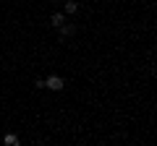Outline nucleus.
Here are the masks:
<instances>
[{"label": "nucleus", "instance_id": "39448f33", "mask_svg": "<svg viewBox=\"0 0 157 146\" xmlns=\"http://www.w3.org/2000/svg\"><path fill=\"white\" fill-rule=\"evenodd\" d=\"M3 144H6V146H18L21 138H18L16 133H6V136H3Z\"/></svg>", "mask_w": 157, "mask_h": 146}, {"label": "nucleus", "instance_id": "f03ea898", "mask_svg": "<svg viewBox=\"0 0 157 146\" xmlns=\"http://www.w3.org/2000/svg\"><path fill=\"white\" fill-rule=\"evenodd\" d=\"M63 86H66V81L60 76H47L45 78V89H50V91H63Z\"/></svg>", "mask_w": 157, "mask_h": 146}, {"label": "nucleus", "instance_id": "7ed1b4c3", "mask_svg": "<svg viewBox=\"0 0 157 146\" xmlns=\"http://www.w3.org/2000/svg\"><path fill=\"white\" fill-rule=\"evenodd\" d=\"M63 13H66V16H76L78 13V3L76 0H63Z\"/></svg>", "mask_w": 157, "mask_h": 146}, {"label": "nucleus", "instance_id": "f257e3e1", "mask_svg": "<svg viewBox=\"0 0 157 146\" xmlns=\"http://www.w3.org/2000/svg\"><path fill=\"white\" fill-rule=\"evenodd\" d=\"M58 31H60L58 37H63V39H68V37H73V34L78 31V26H76V24H71V21L66 18V21H63L60 26H58Z\"/></svg>", "mask_w": 157, "mask_h": 146}, {"label": "nucleus", "instance_id": "423d86ee", "mask_svg": "<svg viewBox=\"0 0 157 146\" xmlns=\"http://www.w3.org/2000/svg\"><path fill=\"white\" fill-rule=\"evenodd\" d=\"M52 3H63V0H52Z\"/></svg>", "mask_w": 157, "mask_h": 146}, {"label": "nucleus", "instance_id": "20e7f679", "mask_svg": "<svg viewBox=\"0 0 157 146\" xmlns=\"http://www.w3.org/2000/svg\"><path fill=\"white\" fill-rule=\"evenodd\" d=\"M63 21H66V13H63V11H55V13H52V16H50V24H52V26H60V24Z\"/></svg>", "mask_w": 157, "mask_h": 146}]
</instances>
